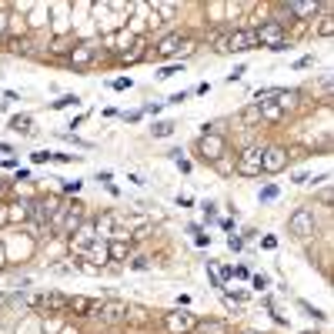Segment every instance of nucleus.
<instances>
[{
  "instance_id": "72a5a7b5",
  "label": "nucleus",
  "mask_w": 334,
  "mask_h": 334,
  "mask_svg": "<svg viewBox=\"0 0 334 334\" xmlns=\"http://www.w3.org/2000/svg\"><path fill=\"white\" fill-rule=\"evenodd\" d=\"M111 87H114V90H131L134 80H131V77H117V80H111Z\"/></svg>"
},
{
  "instance_id": "5fc2aeb1",
  "label": "nucleus",
  "mask_w": 334,
  "mask_h": 334,
  "mask_svg": "<svg viewBox=\"0 0 334 334\" xmlns=\"http://www.w3.org/2000/svg\"><path fill=\"white\" fill-rule=\"evenodd\" d=\"M304 334H318V331H304Z\"/></svg>"
},
{
  "instance_id": "e433bc0d",
  "label": "nucleus",
  "mask_w": 334,
  "mask_h": 334,
  "mask_svg": "<svg viewBox=\"0 0 334 334\" xmlns=\"http://www.w3.org/2000/svg\"><path fill=\"white\" fill-rule=\"evenodd\" d=\"M234 278H241V281H251V271H247L244 264H237V267H234Z\"/></svg>"
},
{
  "instance_id": "4be33fe9",
  "label": "nucleus",
  "mask_w": 334,
  "mask_h": 334,
  "mask_svg": "<svg viewBox=\"0 0 334 334\" xmlns=\"http://www.w3.org/2000/svg\"><path fill=\"white\" fill-rule=\"evenodd\" d=\"M261 121H267V124H278V121H284V111H281L278 104L271 100V104H261Z\"/></svg>"
},
{
  "instance_id": "79ce46f5",
  "label": "nucleus",
  "mask_w": 334,
  "mask_h": 334,
  "mask_svg": "<svg viewBox=\"0 0 334 334\" xmlns=\"http://www.w3.org/2000/svg\"><path fill=\"white\" fill-rule=\"evenodd\" d=\"M314 57H301V60H294V70H304V67H311Z\"/></svg>"
},
{
  "instance_id": "864d4df0",
  "label": "nucleus",
  "mask_w": 334,
  "mask_h": 334,
  "mask_svg": "<svg viewBox=\"0 0 334 334\" xmlns=\"http://www.w3.org/2000/svg\"><path fill=\"white\" fill-rule=\"evenodd\" d=\"M3 187H7V180H3V177H0V190H3Z\"/></svg>"
},
{
  "instance_id": "a878e982",
  "label": "nucleus",
  "mask_w": 334,
  "mask_h": 334,
  "mask_svg": "<svg viewBox=\"0 0 334 334\" xmlns=\"http://www.w3.org/2000/svg\"><path fill=\"white\" fill-rule=\"evenodd\" d=\"M257 197H261V204H271V200H278V197H281L278 184H264V187H261V194H257Z\"/></svg>"
},
{
  "instance_id": "9d476101",
  "label": "nucleus",
  "mask_w": 334,
  "mask_h": 334,
  "mask_svg": "<svg viewBox=\"0 0 334 334\" xmlns=\"http://www.w3.org/2000/svg\"><path fill=\"white\" fill-rule=\"evenodd\" d=\"M97 57H100V44L97 40H80V44H74V50L67 54V64L70 67H90Z\"/></svg>"
},
{
  "instance_id": "c756f323",
  "label": "nucleus",
  "mask_w": 334,
  "mask_h": 334,
  "mask_svg": "<svg viewBox=\"0 0 334 334\" xmlns=\"http://www.w3.org/2000/svg\"><path fill=\"white\" fill-rule=\"evenodd\" d=\"M251 288L254 291H267L271 288V278H267V274H254V278H251Z\"/></svg>"
},
{
  "instance_id": "f8f14e48",
  "label": "nucleus",
  "mask_w": 334,
  "mask_h": 334,
  "mask_svg": "<svg viewBox=\"0 0 334 334\" xmlns=\"http://www.w3.org/2000/svg\"><path fill=\"white\" fill-rule=\"evenodd\" d=\"M284 10H288L291 20H308V17H318V13H321V3H318V0H288Z\"/></svg>"
},
{
  "instance_id": "ddd939ff",
  "label": "nucleus",
  "mask_w": 334,
  "mask_h": 334,
  "mask_svg": "<svg viewBox=\"0 0 334 334\" xmlns=\"http://www.w3.org/2000/svg\"><path fill=\"white\" fill-rule=\"evenodd\" d=\"M90 241H97V227H94L90 221H84V224H80V231L70 237V247H74V254H84Z\"/></svg>"
},
{
  "instance_id": "58836bf2",
  "label": "nucleus",
  "mask_w": 334,
  "mask_h": 334,
  "mask_svg": "<svg viewBox=\"0 0 334 334\" xmlns=\"http://www.w3.org/2000/svg\"><path fill=\"white\" fill-rule=\"evenodd\" d=\"M214 167H217V170H221V174H227V170H231V161H227V154H224L221 161H214Z\"/></svg>"
},
{
  "instance_id": "4c0bfd02",
  "label": "nucleus",
  "mask_w": 334,
  "mask_h": 334,
  "mask_svg": "<svg viewBox=\"0 0 334 334\" xmlns=\"http://www.w3.org/2000/svg\"><path fill=\"white\" fill-rule=\"evenodd\" d=\"M227 247H231V251H241V247H244V237H227Z\"/></svg>"
},
{
  "instance_id": "a18cd8bd",
  "label": "nucleus",
  "mask_w": 334,
  "mask_h": 334,
  "mask_svg": "<svg viewBox=\"0 0 334 334\" xmlns=\"http://www.w3.org/2000/svg\"><path fill=\"white\" fill-rule=\"evenodd\" d=\"M261 247H267V251H274V247H278V237H271V234H267L264 241H261Z\"/></svg>"
},
{
  "instance_id": "9b49d317",
  "label": "nucleus",
  "mask_w": 334,
  "mask_h": 334,
  "mask_svg": "<svg viewBox=\"0 0 334 334\" xmlns=\"http://www.w3.org/2000/svg\"><path fill=\"white\" fill-rule=\"evenodd\" d=\"M80 224H84V204L74 200V204H67L64 207V217L57 224V234H64V237H74L80 231Z\"/></svg>"
},
{
  "instance_id": "37998d69",
  "label": "nucleus",
  "mask_w": 334,
  "mask_h": 334,
  "mask_svg": "<svg viewBox=\"0 0 334 334\" xmlns=\"http://www.w3.org/2000/svg\"><path fill=\"white\" fill-rule=\"evenodd\" d=\"M180 100H187V90H177V94H170L167 104H180Z\"/></svg>"
},
{
  "instance_id": "b1692460",
  "label": "nucleus",
  "mask_w": 334,
  "mask_h": 334,
  "mask_svg": "<svg viewBox=\"0 0 334 334\" xmlns=\"http://www.w3.org/2000/svg\"><path fill=\"white\" fill-rule=\"evenodd\" d=\"M54 111H67V107H80V97L77 94H64V97H57L54 104H50Z\"/></svg>"
},
{
  "instance_id": "f03ea898",
  "label": "nucleus",
  "mask_w": 334,
  "mask_h": 334,
  "mask_svg": "<svg viewBox=\"0 0 334 334\" xmlns=\"http://www.w3.org/2000/svg\"><path fill=\"white\" fill-rule=\"evenodd\" d=\"M207 131L197 137V154L200 161H207V164H214V161H221L224 154H227V137H224L221 131H211V124H204Z\"/></svg>"
},
{
  "instance_id": "8fccbe9b",
  "label": "nucleus",
  "mask_w": 334,
  "mask_h": 334,
  "mask_svg": "<svg viewBox=\"0 0 334 334\" xmlns=\"http://www.w3.org/2000/svg\"><path fill=\"white\" fill-rule=\"evenodd\" d=\"M97 180L100 184H111V170H97Z\"/></svg>"
},
{
  "instance_id": "4468645a",
  "label": "nucleus",
  "mask_w": 334,
  "mask_h": 334,
  "mask_svg": "<svg viewBox=\"0 0 334 334\" xmlns=\"http://www.w3.org/2000/svg\"><path fill=\"white\" fill-rule=\"evenodd\" d=\"M67 304H70V298H64V294H57V291H50V294H40V311H67Z\"/></svg>"
},
{
  "instance_id": "6ab92c4d",
  "label": "nucleus",
  "mask_w": 334,
  "mask_h": 334,
  "mask_svg": "<svg viewBox=\"0 0 334 334\" xmlns=\"http://www.w3.org/2000/svg\"><path fill=\"white\" fill-rule=\"evenodd\" d=\"M94 308H97L94 298H70V304H67V311L74 314H94Z\"/></svg>"
},
{
  "instance_id": "de8ad7c7",
  "label": "nucleus",
  "mask_w": 334,
  "mask_h": 334,
  "mask_svg": "<svg viewBox=\"0 0 334 334\" xmlns=\"http://www.w3.org/2000/svg\"><path fill=\"white\" fill-rule=\"evenodd\" d=\"M64 190H67V194H77V190H80V180H67Z\"/></svg>"
},
{
  "instance_id": "49530a36",
  "label": "nucleus",
  "mask_w": 334,
  "mask_h": 334,
  "mask_svg": "<svg viewBox=\"0 0 334 334\" xmlns=\"http://www.w3.org/2000/svg\"><path fill=\"white\" fill-rule=\"evenodd\" d=\"M141 117H144V114H141V111H131V114H124V121H127V124H137V121H141Z\"/></svg>"
},
{
  "instance_id": "473e14b6",
  "label": "nucleus",
  "mask_w": 334,
  "mask_h": 334,
  "mask_svg": "<svg viewBox=\"0 0 334 334\" xmlns=\"http://www.w3.org/2000/svg\"><path fill=\"white\" fill-rule=\"evenodd\" d=\"M70 50H74V44H70V40H64V37H60V40H54V54H70Z\"/></svg>"
},
{
  "instance_id": "f3484780",
  "label": "nucleus",
  "mask_w": 334,
  "mask_h": 334,
  "mask_svg": "<svg viewBox=\"0 0 334 334\" xmlns=\"http://www.w3.org/2000/svg\"><path fill=\"white\" fill-rule=\"evenodd\" d=\"M144 57H147L144 40H134L131 50H121V64H137V60H144Z\"/></svg>"
},
{
  "instance_id": "7c9ffc66",
  "label": "nucleus",
  "mask_w": 334,
  "mask_h": 334,
  "mask_svg": "<svg viewBox=\"0 0 334 334\" xmlns=\"http://www.w3.org/2000/svg\"><path fill=\"white\" fill-rule=\"evenodd\" d=\"M30 161H33V164H50V161H54V154H50V151H33Z\"/></svg>"
},
{
  "instance_id": "c9c22d12",
  "label": "nucleus",
  "mask_w": 334,
  "mask_h": 334,
  "mask_svg": "<svg viewBox=\"0 0 334 334\" xmlns=\"http://www.w3.org/2000/svg\"><path fill=\"white\" fill-rule=\"evenodd\" d=\"M7 23H10V13L0 10V37H7Z\"/></svg>"
},
{
  "instance_id": "2f4dec72",
  "label": "nucleus",
  "mask_w": 334,
  "mask_h": 334,
  "mask_svg": "<svg viewBox=\"0 0 334 334\" xmlns=\"http://www.w3.org/2000/svg\"><path fill=\"white\" fill-rule=\"evenodd\" d=\"M131 267H134V271H147V267H151V257H144V254L131 257Z\"/></svg>"
},
{
  "instance_id": "cd10ccee",
  "label": "nucleus",
  "mask_w": 334,
  "mask_h": 334,
  "mask_svg": "<svg viewBox=\"0 0 334 334\" xmlns=\"http://www.w3.org/2000/svg\"><path fill=\"white\" fill-rule=\"evenodd\" d=\"M174 74H184V64H167V67H161V70H157V77H161V80L174 77Z\"/></svg>"
},
{
  "instance_id": "bb28decb",
  "label": "nucleus",
  "mask_w": 334,
  "mask_h": 334,
  "mask_svg": "<svg viewBox=\"0 0 334 334\" xmlns=\"http://www.w3.org/2000/svg\"><path fill=\"white\" fill-rule=\"evenodd\" d=\"M331 33H334V17L331 13H324L321 23H318V37H331Z\"/></svg>"
},
{
  "instance_id": "5701e85b",
  "label": "nucleus",
  "mask_w": 334,
  "mask_h": 334,
  "mask_svg": "<svg viewBox=\"0 0 334 334\" xmlns=\"http://www.w3.org/2000/svg\"><path fill=\"white\" fill-rule=\"evenodd\" d=\"M84 254H87V257H94L97 264H104V261H107V241H90Z\"/></svg>"
},
{
  "instance_id": "0eeeda50",
  "label": "nucleus",
  "mask_w": 334,
  "mask_h": 334,
  "mask_svg": "<svg viewBox=\"0 0 334 334\" xmlns=\"http://www.w3.org/2000/svg\"><path fill=\"white\" fill-rule=\"evenodd\" d=\"M261 154H264V147L261 144H247L237 161H234V170L241 174V177H261Z\"/></svg>"
},
{
  "instance_id": "7ed1b4c3",
  "label": "nucleus",
  "mask_w": 334,
  "mask_h": 334,
  "mask_svg": "<svg viewBox=\"0 0 334 334\" xmlns=\"http://www.w3.org/2000/svg\"><path fill=\"white\" fill-rule=\"evenodd\" d=\"M164 331L167 334H194L197 331V314L194 311H187V308H174V311H164Z\"/></svg>"
},
{
  "instance_id": "f257e3e1",
  "label": "nucleus",
  "mask_w": 334,
  "mask_h": 334,
  "mask_svg": "<svg viewBox=\"0 0 334 334\" xmlns=\"http://www.w3.org/2000/svg\"><path fill=\"white\" fill-rule=\"evenodd\" d=\"M254 37H257V44H261V47L274 50V54L291 50V44H288V27H284V20H278V17L257 23V27H254Z\"/></svg>"
},
{
  "instance_id": "a19ab883",
  "label": "nucleus",
  "mask_w": 334,
  "mask_h": 334,
  "mask_svg": "<svg viewBox=\"0 0 334 334\" xmlns=\"http://www.w3.org/2000/svg\"><path fill=\"white\" fill-rule=\"evenodd\" d=\"M60 137H64V141H70V144H77V147H90L87 141H80V137H74V134H60Z\"/></svg>"
},
{
  "instance_id": "393cba45",
  "label": "nucleus",
  "mask_w": 334,
  "mask_h": 334,
  "mask_svg": "<svg viewBox=\"0 0 334 334\" xmlns=\"http://www.w3.org/2000/svg\"><path fill=\"white\" fill-rule=\"evenodd\" d=\"M174 127H177L174 121H154L151 134H154V137H170V134H174Z\"/></svg>"
},
{
  "instance_id": "c03bdc74",
  "label": "nucleus",
  "mask_w": 334,
  "mask_h": 334,
  "mask_svg": "<svg viewBox=\"0 0 334 334\" xmlns=\"http://www.w3.org/2000/svg\"><path fill=\"white\" fill-rule=\"evenodd\" d=\"M177 167H180V174H190V170H194V164H190L187 157H180V161H177Z\"/></svg>"
},
{
  "instance_id": "dca6fc26",
  "label": "nucleus",
  "mask_w": 334,
  "mask_h": 334,
  "mask_svg": "<svg viewBox=\"0 0 334 334\" xmlns=\"http://www.w3.org/2000/svg\"><path fill=\"white\" fill-rule=\"evenodd\" d=\"M194 334H231V324L217 321V318H211V321H197V331Z\"/></svg>"
},
{
  "instance_id": "412c9836",
  "label": "nucleus",
  "mask_w": 334,
  "mask_h": 334,
  "mask_svg": "<svg viewBox=\"0 0 334 334\" xmlns=\"http://www.w3.org/2000/svg\"><path fill=\"white\" fill-rule=\"evenodd\" d=\"M10 131H17L20 137H30L33 134V121L27 117V114H17V117H10Z\"/></svg>"
},
{
  "instance_id": "603ef678",
  "label": "nucleus",
  "mask_w": 334,
  "mask_h": 334,
  "mask_svg": "<svg viewBox=\"0 0 334 334\" xmlns=\"http://www.w3.org/2000/svg\"><path fill=\"white\" fill-rule=\"evenodd\" d=\"M10 151H13L10 144H0V154H10Z\"/></svg>"
},
{
  "instance_id": "f704fd0d",
  "label": "nucleus",
  "mask_w": 334,
  "mask_h": 334,
  "mask_svg": "<svg viewBox=\"0 0 334 334\" xmlns=\"http://www.w3.org/2000/svg\"><path fill=\"white\" fill-rule=\"evenodd\" d=\"M244 74H247V67H244V64H237V67L231 70V74H227V84H234V80H241Z\"/></svg>"
},
{
  "instance_id": "423d86ee",
  "label": "nucleus",
  "mask_w": 334,
  "mask_h": 334,
  "mask_svg": "<svg viewBox=\"0 0 334 334\" xmlns=\"http://www.w3.org/2000/svg\"><path fill=\"white\" fill-rule=\"evenodd\" d=\"M288 231L298 237V241H308L318 234V221H314V211L311 207H294L288 217Z\"/></svg>"
},
{
  "instance_id": "aec40b11",
  "label": "nucleus",
  "mask_w": 334,
  "mask_h": 334,
  "mask_svg": "<svg viewBox=\"0 0 334 334\" xmlns=\"http://www.w3.org/2000/svg\"><path fill=\"white\" fill-rule=\"evenodd\" d=\"M151 10H154V17L161 23H167V20L177 17V3H151Z\"/></svg>"
},
{
  "instance_id": "20e7f679",
  "label": "nucleus",
  "mask_w": 334,
  "mask_h": 334,
  "mask_svg": "<svg viewBox=\"0 0 334 334\" xmlns=\"http://www.w3.org/2000/svg\"><path fill=\"white\" fill-rule=\"evenodd\" d=\"M194 50V40L190 37H184V33H167V37H161L154 47V60L161 64V60H167V57H180V54H190Z\"/></svg>"
},
{
  "instance_id": "1a4fd4ad",
  "label": "nucleus",
  "mask_w": 334,
  "mask_h": 334,
  "mask_svg": "<svg viewBox=\"0 0 334 334\" xmlns=\"http://www.w3.org/2000/svg\"><path fill=\"white\" fill-rule=\"evenodd\" d=\"M288 164H291V151L288 147H281V144L264 147V154H261V174H281Z\"/></svg>"
},
{
  "instance_id": "c85d7f7f",
  "label": "nucleus",
  "mask_w": 334,
  "mask_h": 334,
  "mask_svg": "<svg viewBox=\"0 0 334 334\" xmlns=\"http://www.w3.org/2000/svg\"><path fill=\"white\" fill-rule=\"evenodd\" d=\"M298 308L304 314H308V318H314V321H324V311H318V308H311V304H308V301H298Z\"/></svg>"
},
{
  "instance_id": "ea45409f",
  "label": "nucleus",
  "mask_w": 334,
  "mask_h": 334,
  "mask_svg": "<svg viewBox=\"0 0 334 334\" xmlns=\"http://www.w3.org/2000/svg\"><path fill=\"white\" fill-rule=\"evenodd\" d=\"M194 244H197V247H207V244H211V234H194Z\"/></svg>"
},
{
  "instance_id": "2eb2a0df",
  "label": "nucleus",
  "mask_w": 334,
  "mask_h": 334,
  "mask_svg": "<svg viewBox=\"0 0 334 334\" xmlns=\"http://www.w3.org/2000/svg\"><path fill=\"white\" fill-rule=\"evenodd\" d=\"M127 254H131V241H121V237L107 241V261H127Z\"/></svg>"
},
{
  "instance_id": "09e8293b",
  "label": "nucleus",
  "mask_w": 334,
  "mask_h": 334,
  "mask_svg": "<svg viewBox=\"0 0 334 334\" xmlns=\"http://www.w3.org/2000/svg\"><path fill=\"white\" fill-rule=\"evenodd\" d=\"M161 107H164V104H144V111L141 114H161Z\"/></svg>"
},
{
  "instance_id": "39448f33",
  "label": "nucleus",
  "mask_w": 334,
  "mask_h": 334,
  "mask_svg": "<svg viewBox=\"0 0 334 334\" xmlns=\"http://www.w3.org/2000/svg\"><path fill=\"white\" fill-rule=\"evenodd\" d=\"M254 47H257L254 27H231L221 44V54H244V50H254Z\"/></svg>"
},
{
  "instance_id": "6e6552de",
  "label": "nucleus",
  "mask_w": 334,
  "mask_h": 334,
  "mask_svg": "<svg viewBox=\"0 0 334 334\" xmlns=\"http://www.w3.org/2000/svg\"><path fill=\"white\" fill-rule=\"evenodd\" d=\"M90 318H97L100 324H124L127 321V301H97V308H94V314Z\"/></svg>"
},
{
  "instance_id": "3c124183",
  "label": "nucleus",
  "mask_w": 334,
  "mask_h": 334,
  "mask_svg": "<svg viewBox=\"0 0 334 334\" xmlns=\"http://www.w3.org/2000/svg\"><path fill=\"white\" fill-rule=\"evenodd\" d=\"M207 90H211V84H207V80H200L197 87H194V94H207Z\"/></svg>"
},
{
  "instance_id": "a211bd4d",
  "label": "nucleus",
  "mask_w": 334,
  "mask_h": 334,
  "mask_svg": "<svg viewBox=\"0 0 334 334\" xmlns=\"http://www.w3.org/2000/svg\"><path fill=\"white\" fill-rule=\"evenodd\" d=\"M237 124H241V127H257V124H261V107H257V104H247L244 111L237 114Z\"/></svg>"
}]
</instances>
